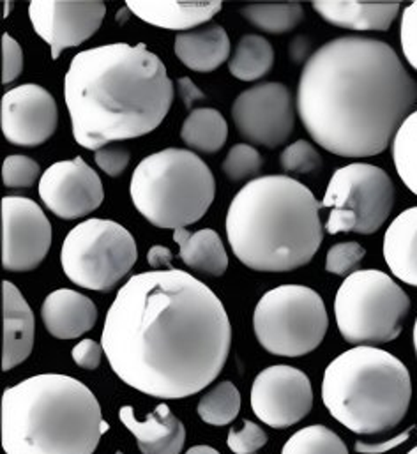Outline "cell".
Instances as JSON below:
<instances>
[{"mask_svg": "<svg viewBox=\"0 0 417 454\" xmlns=\"http://www.w3.org/2000/svg\"><path fill=\"white\" fill-rule=\"evenodd\" d=\"M0 425L5 454H94L108 432L94 393L59 373L5 389Z\"/></svg>", "mask_w": 417, "mask_h": 454, "instance_id": "5", "label": "cell"}, {"mask_svg": "<svg viewBox=\"0 0 417 454\" xmlns=\"http://www.w3.org/2000/svg\"><path fill=\"white\" fill-rule=\"evenodd\" d=\"M23 71V51L9 34L2 35V83L14 82Z\"/></svg>", "mask_w": 417, "mask_h": 454, "instance_id": "37", "label": "cell"}, {"mask_svg": "<svg viewBox=\"0 0 417 454\" xmlns=\"http://www.w3.org/2000/svg\"><path fill=\"white\" fill-rule=\"evenodd\" d=\"M106 14L103 2L35 0L28 4V18L35 34L50 46L51 59L67 48L80 46L101 27Z\"/></svg>", "mask_w": 417, "mask_h": 454, "instance_id": "16", "label": "cell"}, {"mask_svg": "<svg viewBox=\"0 0 417 454\" xmlns=\"http://www.w3.org/2000/svg\"><path fill=\"white\" fill-rule=\"evenodd\" d=\"M230 451L235 454H253L267 444V434L253 421H244L240 428H232L226 439Z\"/></svg>", "mask_w": 417, "mask_h": 454, "instance_id": "36", "label": "cell"}, {"mask_svg": "<svg viewBox=\"0 0 417 454\" xmlns=\"http://www.w3.org/2000/svg\"><path fill=\"white\" fill-rule=\"evenodd\" d=\"M186 454H221L217 453L214 448H210V446H195V448H192V450H188V453Z\"/></svg>", "mask_w": 417, "mask_h": 454, "instance_id": "45", "label": "cell"}, {"mask_svg": "<svg viewBox=\"0 0 417 454\" xmlns=\"http://www.w3.org/2000/svg\"><path fill=\"white\" fill-rule=\"evenodd\" d=\"M2 308H4V356L2 370L11 372L28 359L34 348L35 322L34 313L16 288L14 283H2Z\"/></svg>", "mask_w": 417, "mask_h": 454, "instance_id": "20", "label": "cell"}, {"mask_svg": "<svg viewBox=\"0 0 417 454\" xmlns=\"http://www.w3.org/2000/svg\"><path fill=\"white\" fill-rule=\"evenodd\" d=\"M181 138L193 151L214 154L226 144L228 124L221 112L214 108H197L185 119Z\"/></svg>", "mask_w": 417, "mask_h": 454, "instance_id": "26", "label": "cell"}, {"mask_svg": "<svg viewBox=\"0 0 417 454\" xmlns=\"http://www.w3.org/2000/svg\"><path fill=\"white\" fill-rule=\"evenodd\" d=\"M41 176H43L41 167L32 158L11 154L4 160L2 181H4V186L9 190L30 188L32 184H35L37 179H41Z\"/></svg>", "mask_w": 417, "mask_h": 454, "instance_id": "33", "label": "cell"}, {"mask_svg": "<svg viewBox=\"0 0 417 454\" xmlns=\"http://www.w3.org/2000/svg\"><path fill=\"white\" fill-rule=\"evenodd\" d=\"M417 103V82L391 44L343 35L304 64L297 112L322 149L343 158L386 151Z\"/></svg>", "mask_w": 417, "mask_h": 454, "instance_id": "2", "label": "cell"}, {"mask_svg": "<svg viewBox=\"0 0 417 454\" xmlns=\"http://www.w3.org/2000/svg\"><path fill=\"white\" fill-rule=\"evenodd\" d=\"M130 195L137 211L151 225L176 231L208 215L216 197V181L201 156L172 147L138 163Z\"/></svg>", "mask_w": 417, "mask_h": 454, "instance_id": "7", "label": "cell"}, {"mask_svg": "<svg viewBox=\"0 0 417 454\" xmlns=\"http://www.w3.org/2000/svg\"><path fill=\"white\" fill-rule=\"evenodd\" d=\"M131 160V153L124 147H103L96 151L94 161L96 165L108 176V177H119L128 168Z\"/></svg>", "mask_w": 417, "mask_h": 454, "instance_id": "39", "label": "cell"}, {"mask_svg": "<svg viewBox=\"0 0 417 454\" xmlns=\"http://www.w3.org/2000/svg\"><path fill=\"white\" fill-rule=\"evenodd\" d=\"M138 249L133 235L112 220L90 218L73 228L62 244L60 263L75 285L114 290L133 269Z\"/></svg>", "mask_w": 417, "mask_h": 454, "instance_id": "10", "label": "cell"}, {"mask_svg": "<svg viewBox=\"0 0 417 454\" xmlns=\"http://www.w3.org/2000/svg\"><path fill=\"white\" fill-rule=\"evenodd\" d=\"M221 2H154L128 0L126 9L140 20L167 30L197 28L212 20L221 11Z\"/></svg>", "mask_w": 417, "mask_h": 454, "instance_id": "22", "label": "cell"}, {"mask_svg": "<svg viewBox=\"0 0 417 454\" xmlns=\"http://www.w3.org/2000/svg\"><path fill=\"white\" fill-rule=\"evenodd\" d=\"M413 340H414V350H416L417 356V318L416 324H414V331H413Z\"/></svg>", "mask_w": 417, "mask_h": 454, "instance_id": "46", "label": "cell"}, {"mask_svg": "<svg viewBox=\"0 0 417 454\" xmlns=\"http://www.w3.org/2000/svg\"><path fill=\"white\" fill-rule=\"evenodd\" d=\"M105 350L103 345H99L94 340H82L78 345L73 347L71 357L82 370H96L101 364Z\"/></svg>", "mask_w": 417, "mask_h": 454, "instance_id": "40", "label": "cell"}, {"mask_svg": "<svg viewBox=\"0 0 417 454\" xmlns=\"http://www.w3.org/2000/svg\"><path fill=\"white\" fill-rule=\"evenodd\" d=\"M407 454H417V446L414 448V450H411V451H409Z\"/></svg>", "mask_w": 417, "mask_h": 454, "instance_id": "47", "label": "cell"}, {"mask_svg": "<svg viewBox=\"0 0 417 454\" xmlns=\"http://www.w3.org/2000/svg\"><path fill=\"white\" fill-rule=\"evenodd\" d=\"M41 320L53 338L75 340L96 325L98 308L87 295L60 288L43 301Z\"/></svg>", "mask_w": 417, "mask_h": 454, "instance_id": "19", "label": "cell"}, {"mask_svg": "<svg viewBox=\"0 0 417 454\" xmlns=\"http://www.w3.org/2000/svg\"><path fill=\"white\" fill-rule=\"evenodd\" d=\"M64 99L76 144L99 151L153 133L172 108L174 83L144 43H112L73 57Z\"/></svg>", "mask_w": 417, "mask_h": 454, "instance_id": "3", "label": "cell"}, {"mask_svg": "<svg viewBox=\"0 0 417 454\" xmlns=\"http://www.w3.org/2000/svg\"><path fill=\"white\" fill-rule=\"evenodd\" d=\"M411 439V430L389 439V441H381V442H356V451L361 454H384L393 451L395 448L402 446L404 442H407Z\"/></svg>", "mask_w": 417, "mask_h": 454, "instance_id": "41", "label": "cell"}, {"mask_svg": "<svg viewBox=\"0 0 417 454\" xmlns=\"http://www.w3.org/2000/svg\"><path fill=\"white\" fill-rule=\"evenodd\" d=\"M366 256V249L358 242H338L329 247L326 256V270L334 276H350L356 272L363 258Z\"/></svg>", "mask_w": 417, "mask_h": 454, "instance_id": "35", "label": "cell"}, {"mask_svg": "<svg viewBox=\"0 0 417 454\" xmlns=\"http://www.w3.org/2000/svg\"><path fill=\"white\" fill-rule=\"evenodd\" d=\"M329 317L322 297L303 285H283L262 295L253 313L258 343L278 357H303L326 338Z\"/></svg>", "mask_w": 417, "mask_h": 454, "instance_id": "9", "label": "cell"}, {"mask_svg": "<svg viewBox=\"0 0 417 454\" xmlns=\"http://www.w3.org/2000/svg\"><path fill=\"white\" fill-rule=\"evenodd\" d=\"M51 246V225L43 209L27 197L2 199V265L7 272L39 267Z\"/></svg>", "mask_w": 417, "mask_h": 454, "instance_id": "14", "label": "cell"}, {"mask_svg": "<svg viewBox=\"0 0 417 454\" xmlns=\"http://www.w3.org/2000/svg\"><path fill=\"white\" fill-rule=\"evenodd\" d=\"M39 197L60 220H78L94 213L105 200L99 176L83 158L53 163L39 179Z\"/></svg>", "mask_w": 417, "mask_h": 454, "instance_id": "15", "label": "cell"}, {"mask_svg": "<svg viewBox=\"0 0 417 454\" xmlns=\"http://www.w3.org/2000/svg\"><path fill=\"white\" fill-rule=\"evenodd\" d=\"M232 119L244 140L276 149L294 133L295 114L292 94L279 82L249 87L233 101Z\"/></svg>", "mask_w": 417, "mask_h": 454, "instance_id": "12", "label": "cell"}, {"mask_svg": "<svg viewBox=\"0 0 417 454\" xmlns=\"http://www.w3.org/2000/svg\"><path fill=\"white\" fill-rule=\"evenodd\" d=\"M272 66L274 48L265 37L258 34L242 35L228 62L232 76L240 82L260 80L272 69Z\"/></svg>", "mask_w": 417, "mask_h": 454, "instance_id": "27", "label": "cell"}, {"mask_svg": "<svg viewBox=\"0 0 417 454\" xmlns=\"http://www.w3.org/2000/svg\"><path fill=\"white\" fill-rule=\"evenodd\" d=\"M115 454H122V453H115Z\"/></svg>", "mask_w": 417, "mask_h": 454, "instance_id": "48", "label": "cell"}, {"mask_svg": "<svg viewBox=\"0 0 417 454\" xmlns=\"http://www.w3.org/2000/svg\"><path fill=\"white\" fill-rule=\"evenodd\" d=\"M395 206V184L386 170L352 163L338 168L324 193L322 207L329 209L326 230L336 233H375Z\"/></svg>", "mask_w": 417, "mask_h": 454, "instance_id": "11", "label": "cell"}, {"mask_svg": "<svg viewBox=\"0 0 417 454\" xmlns=\"http://www.w3.org/2000/svg\"><path fill=\"white\" fill-rule=\"evenodd\" d=\"M411 400L413 380L407 366L377 347H354L324 372L326 409L358 435L395 430L405 419Z\"/></svg>", "mask_w": 417, "mask_h": 454, "instance_id": "6", "label": "cell"}, {"mask_svg": "<svg viewBox=\"0 0 417 454\" xmlns=\"http://www.w3.org/2000/svg\"><path fill=\"white\" fill-rule=\"evenodd\" d=\"M57 124V103L44 87L23 83L2 96L0 128L11 145L37 147L53 137Z\"/></svg>", "mask_w": 417, "mask_h": 454, "instance_id": "17", "label": "cell"}, {"mask_svg": "<svg viewBox=\"0 0 417 454\" xmlns=\"http://www.w3.org/2000/svg\"><path fill=\"white\" fill-rule=\"evenodd\" d=\"M253 414L274 430L301 423L313 409L308 375L294 366L274 364L262 370L251 386Z\"/></svg>", "mask_w": 417, "mask_h": 454, "instance_id": "13", "label": "cell"}, {"mask_svg": "<svg viewBox=\"0 0 417 454\" xmlns=\"http://www.w3.org/2000/svg\"><path fill=\"white\" fill-rule=\"evenodd\" d=\"M393 161L404 184L417 195V110L404 121L393 138Z\"/></svg>", "mask_w": 417, "mask_h": 454, "instance_id": "29", "label": "cell"}, {"mask_svg": "<svg viewBox=\"0 0 417 454\" xmlns=\"http://www.w3.org/2000/svg\"><path fill=\"white\" fill-rule=\"evenodd\" d=\"M114 373L161 400H183L212 384L232 347L219 297L181 269L133 276L117 292L101 333Z\"/></svg>", "mask_w": 417, "mask_h": 454, "instance_id": "1", "label": "cell"}, {"mask_svg": "<svg viewBox=\"0 0 417 454\" xmlns=\"http://www.w3.org/2000/svg\"><path fill=\"white\" fill-rule=\"evenodd\" d=\"M174 240L179 244L181 260L195 270L210 276H223L228 267V254L216 230L204 228L190 231L179 228L174 231Z\"/></svg>", "mask_w": 417, "mask_h": 454, "instance_id": "25", "label": "cell"}, {"mask_svg": "<svg viewBox=\"0 0 417 454\" xmlns=\"http://www.w3.org/2000/svg\"><path fill=\"white\" fill-rule=\"evenodd\" d=\"M119 418L122 425L135 435L140 453H183L186 442V430L167 403L158 405L146 421H138L133 407L130 405L121 409Z\"/></svg>", "mask_w": 417, "mask_h": 454, "instance_id": "18", "label": "cell"}, {"mask_svg": "<svg viewBox=\"0 0 417 454\" xmlns=\"http://www.w3.org/2000/svg\"><path fill=\"white\" fill-rule=\"evenodd\" d=\"M308 50H310V43H308V39H306V37H303V35L295 37V39L292 41V44H290V55H292L294 62L303 60V59L308 55Z\"/></svg>", "mask_w": 417, "mask_h": 454, "instance_id": "44", "label": "cell"}, {"mask_svg": "<svg viewBox=\"0 0 417 454\" xmlns=\"http://www.w3.org/2000/svg\"><path fill=\"white\" fill-rule=\"evenodd\" d=\"M400 41L407 62L417 71V2L407 5L404 11Z\"/></svg>", "mask_w": 417, "mask_h": 454, "instance_id": "38", "label": "cell"}, {"mask_svg": "<svg viewBox=\"0 0 417 454\" xmlns=\"http://www.w3.org/2000/svg\"><path fill=\"white\" fill-rule=\"evenodd\" d=\"M313 9L331 25L349 30H375L386 32L397 20L400 2H340L319 0L311 4Z\"/></svg>", "mask_w": 417, "mask_h": 454, "instance_id": "21", "label": "cell"}, {"mask_svg": "<svg viewBox=\"0 0 417 454\" xmlns=\"http://www.w3.org/2000/svg\"><path fill=\"white\" fill-rule=\"evenodd\" d=\"M262 165H264V160L253 145L237 144L226 154L221 165V170L230 181L239 183V181L255 177L262 170Z\"/></svg>", "mask_w": 417, "mask_h": 454, "instance_id": "32", "label": "cell"}, {"mask_svg": "<svg viewBox=\"0 0 417 454\" xmlns=\"http://www.w3.org/2000/svg\"><path fill=\"white\" fill-rule=\"evenodd\" d=\"M411 311L405 290L384 270L361 269L336 292L334 317L347 343L377 347L395 341Z\"/></svg>", "mask_w": 417, "mask_h": 454, "instance_id": "8", "label": "cell"}, {"mask_svg": "<svg viewBox=\"0 0 417 454\" xmlns=\"http://www.w3.org/2000/svg\"><path fill=\"white\" fill-rule=\"evenodd\" d=\"M172 258H174L172 251H170L167 246H160V244L153 246V247L149 249V253H147V262H149V265H151L154 270H161L163 267L172 269V267H170Z\"/></svg>", "mask_w": 417, "mask_h": 454, "instance_id": "43", "label": "cell"}, {"mask_svg": "<svg viewBox=\"0 0 417 454\" xmlns=\"http://www.w3.org/2000/svg\"><path fill=\"white\" fill-rule=\"evenodd\" d=\"M240 14L258 30L267 34H285L304 20V7L299 2L283 4H249Z\"/></svg>", "mask_w": 417, "mask_h": 454, "instance_id": "28", "label": "cell"}, {"mask_svg": "<svg viewBox=\"0 0 417 454\" xmlns=\"http://www.w3.org/2000/svg\"><path fill=\"white\" fill-rule=\"evenodd\" d=\"M281 454H349V450L333 430L324 425H313L295 432L283 446Z\"/></svg>", "mask_w": 417, "mask_h": 454, "instance_id": "31", "label": "cell"}, {"mask_svg": "<svg viewBox=\"0 0 417 454\" xmlns=\"http://www.w3.org/2000/svg\"><path fill=\"white\" fill-rule=\"evenodd\" d=\"M322 202L288 176L249 181L226 213V237L237 260L258 272H290L311 262L324 240Z\"/></svg>", "mask_w": 417, "mask_h": 454, "instance_id": "4", "label": "cell"}, {"mask_svg": "<svg viewBox=\"0 0 417 454\" xmlns=\"http://www.w3.org/2000/svg\"><path fill=\"white\" fill-rule=\"evenodd\" d=\"M197 411L210 427H226L239 416L240 393L232 382H221L204 395Z\"/></svg>", "mask_w": 417, "mask_h": 454, "instance_id": "30", "label": "cell"}, {"mask_svg": "<svg viewBox=\"0 0 417 454\" xmlns=\"http://www.w3.org/2000/svg\"><path fill=\"white\" fill-rule=\"evenodd\" d=\"M177 59L193 71L210 73L230 57V37L226 30L212 23L176 35Z\"/></svg>", "mask_w": 417, "mask_h": 454, "instance_id": "23", "label": "cell"}, {"mask_svg": "<svg viewBox=\"0 0 417 454\" xmlns=\"http://www.w3.org/2000/svg\"><path fill=\"white\" fill-rule=\"evenodd\" d=\"M177 89H179V94L183 98V103L188 110H192L193 103L199 101V99H206V94L195 85V82L188 76H183L177 80Z\"/></svg>", "mask_w": 417, "mask_h": 454, "instance_id": "42", "label": "cell"}, {"mask_svg": "<svg viewBox=\"0 0 417 454\" xmlns=\"http://www.w3.org/2000/svg\"><path fill=\"white\" fill-rule=\"evenodd\" d=\"M279 165L290 174H311L322 167V158L310 142L297 140L281 153Z\"/></svg>", "mask_w": 417, "mask_h": 454, "instance_id": "34", "label": "cell"}, {"mask_svg": "<svg viewBox=\"0 0 417 454\" xmlns=\"http://www.w3.org/2000/svg\"><path fill=\"white\" fill-rule=\"evenodd\" d=\"M384 258L400 281L417 288V207L398 215L386 230Z\"/></svg>", "mask_w": 417, "mask_h": 454, "instance_id": "24", "label": "cell"}]
</instances>
